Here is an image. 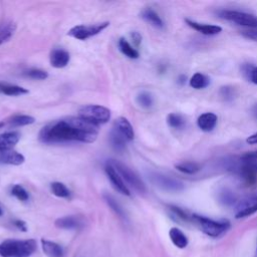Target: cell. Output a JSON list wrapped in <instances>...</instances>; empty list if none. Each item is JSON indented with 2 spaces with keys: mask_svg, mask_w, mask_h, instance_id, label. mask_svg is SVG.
I'll return each mask as SVG.
<instances>
[{
  "mask_svg": "<svg viewBox=\"0 0 257 257\" xmlns=\"http://www.w3.org/2000/svg\"><path fill=\"white\" fill-rule=\"evenodd\" d=\"M149 179L154 185H156L157 187H159L160 189H163L165 191L180 192L183 191L185 188L184 184L181 181L170 176L164 175L162 173L150 172Z\"/></svg>",
  "mask_w": 257,
  "mask_h": 257,
  "instance_id": "cell-7",
  "label": "cell"
},
{
  "mask_svg": "<svg viewBox=\"0 0 257 257\" xmlns=\"http://www.w3.org/2000/svg\"><path fill=\"white\" fill-rule=\"evenodd\" d=\"M175 167L178 171H180L181 173L188 174V175L196 174L197 172H199L200 169H201V166L194 162H184V163L176 165Z\"/></svg>",
  "mask_w": 257,
  "mask_h": 257,
  "instance_id": "cell-28",
  "label": "cell"
},
{
  "mask_svg": "<svg viewBox=\"0 0 257 257\" xmlns=\"http://www.w3.org/2000/svg\"><path fill=\"white\" fill-rule=\"evenodd\" d=\"M169 209L171 210V212L173 213V215L176 216L178 219L183 220V221H189V215L183 209L177 206H173V205H170Z\"/></svg>",
  "mask_w": 257,
  "mask_h": 257,
  "instance_id": "cell-37",
  "label": "cell"
},
{
  "mask_svg": "<svg viewBox=\"0 0 257 257\" xmlns=\"http://www.w3.org/2000/svg\"><path fill=\"white\" fill-rule=\"evenodd\" d=\"M257 212V190L248 194L235 205V218H246Z\"/></svg>",
  "mask_w": 257,
  "mask_h": 257,
  "instance_id": "cell-9",
  "label": "cell"
},
{
  "mask_svg": "<svg viewBox=\"0 0 257 257\" xmlns=\"http://www.w3.org/2000/svg\"><path fill=\"white\" fill-rule=\"evenodd\" d=\"M141 16L143 19L146 20L148 23H150L152 26L156 28H159V30H161V28L164 27V22L162 18L160 17L159 14L150 7L145 8L144 10H143L141 12Z\"/></svg>",
  "mask_w": 257,
  "mask_h": 257,
  "instance_id": "cell-19",
  "label": "cell"
},
{
  "mask_svg": "<svg viewBox=\"0 0 257 257\" xmlns=\"http://www.w3.org/2000/svg\"><path fill=\"white\" fill-rule=\"evenodd\" d=\"M50 188H51V192L56 197H60V198H68L69 195H70L69 190L66 188L65 185L63 184V183H61V182H53L51 184Z\"/></svg>",
  "mask_w": 257,
  "mask_h": 257,
  "instance_id": "cell-31",
  "label": "cell"
},
{
  "mask_svg": "<svg viewBox=\"0 0 257 257\" xmlns=\"http://www.w3.org/2000/svg\"><path fill=\"white\" fill-rule=\"evenodd\" d=\"M167 123L168 125L173 128H183L186 125V121L183 118V116L179 115V113L176 112H172V113H169L168 117H167Z\"/></svg>",
  "mask_w": 257,
  "mask_h": 257,
  "instance_id": "cell-29",
  "label": "cell"
},
{
  "mask_svg": "<svg viewBox=\"0 0 257 257\" xmlns=\"http://www.w3.org/2000/svg\"><path fill=\"white\" fill-rule=\"evenodd\" d=\"M1 215H2V210H1V208H0V216Z\"/></svg>",
  "mask_w": 257,
  "mask_h": 257,
  "instance_id": "cell-46",
  "label": "cell"
},
{
  "mask_svg": "<svg viewBox=\"0 0 257 257\" xmlns=\"http://www.w3.org/2000/svg\"><path fill=\"white\" fill-rule=\"evenodd\" d=\"M209 84H210L209 78L201 73H196L190 80V85L193 89L196 90L205 89Z\"/></svg>",
  "mask_w": 257,
  "mask_h": 257,
  "instance_id": "cell-24",
  "label": "cell"
},
{
  "mask_svg": "<svg viewBox=\"0 0 257 257\" xmlns=\"http://www.w3.org/2000/svg\"><path fill=\"white\" fill-rule=\"evenodd\" d=\"M79 118L93 125L98 126L106 124L111 119V111L103 106L90 105L81 108L79 112Z\"/></svg>",
  "mask_w": 257,
  "mask_h": 257,
  "instance_id": "cell-4",
  "label": "cell"
},
{
  "mask_svg": "<svg viewBox=\"0 0 257 257\" xmlns=\"http://www.w3.org/2000/svg\"><path fill=\"white\" fill-rule=\"evenodd\" d=\"M246 142L248 143V144H250V145H255V144H257V132L254 133L253 135L249 136V137L247 138Z\"/></svg>",
  "mask_w": 257,
  "mask_h": 257,
  "instance_id": "cell-42",
  "label": "cell"
},
{
  "mask_svg": "<svg viewBox=\"0 0 257 257\" xmlns=\"http://www.w3.org/2000/svg\"><path fill=\"white\" fill-rule=\"evenodd\" d=\"M41 246L48 257H64V250L62 246L53 241L41 239Z\"/></svg>",
  "mask_w": 257,
  "mask_h": 257,
  "instance_id": "cell-20",
  "label": "cell"
},
{
  "mask_svg": "<svg viewBox=\"0 0 257 257\" xmlns=\"http://www.w3.org/2000/svg\"><path fill=\"white\" fill-rule=\"evenodd\" d=\"M112 128H115L116 131H118L122 136H124L127 139V141H132L135 137L133 126L124 117L118 118L115 121V123H113Z\"/></svg>",
  "mask_w": 257,
  "mask_h": 257,
  "instance_id": "cell-13",
  "label": "cell"
},
{
  "mask_svg": "<svg viewBox=\"0 0 257 257\" xmlns=\"http://www.w3.org/2000/svg\"><path fill=\"white\" fill-rule=\"evenodd\" d=\"M235 90L232 87H223L220 90V96L226 102H231L235 96Z\"/></svg>",
  "mask_w": 257,
  "mask_h": 257,
  "instance_id": "cell-38",
  "label": "cell"
},
{
  "mask_svg": "<svg viewBox=\"0 0 257 257\" xmlns=\"http://www.w3.org/2000/svg\"><path fill=\"white\" fill-rule=\"evenodd\" d=\"M242 35L248 39H252L254 41H257V30H248V31H243L241 32Z\"/></svg>",
  "mask_w": 257,
  "mask_h": 257,
  "instance_id": "cell-39",
  "label": "cell"
},
{
  "mask_svg": "<svg viewBox=\"0 0 257 257\" xmlns=\"http://www.w3.org/2000/svg\"><path fill=\"white\" fill-rule=\"evenodd\" d=\"M70 56L64 49H53L49 56V62L51 66L55 68H63L66 66L69 63Z\"/></svg>",
  "mask_w": 257,
  "mask_h": 257,
  "instance_id": "cell-15",
  "label": "cell"
},
{
  "mask_svg": "<svg viewBox=\"0 0 257 257\" xmlns=\"http://www.w3.org/2000/svg\"><path fill=\"white\" fill-rule=\"evenodd\" d=\"M110 141H111V144L112 146V148L115 149L116 151H124L126 148V143L128 142L127 139L122 136L118 131H116L115 128H112V130L111 132L110 135Z\"/></svg>",
  "mask_w": 257,
  "mask_h": 257,
  "instance_id": "cell-23",
  "label": "cell"
},
{
  "mask_svg": "<svg viewBox=\"0 0 257 257\" xmlns=\"http://www.w3.org/2000/svg\"><path fill=\"white\" fill-rule=\"evenodd\" d=\"M119 48H120V50L122 51V53L125 54L126 56H128V59L136 60L140 56L139 51L136 48H134L130 44H128V40H126L125 38H121L119 40Z\"/></svg>",
  "mask_w": 257,
  "mask_h": 257,
  "instance_id": "cell-25",
  "label": "cell"
},
{
  "mask_svg": "<svg viewBox=\"0 0 257 257\" xmlns=\"http://www.w3.org/2000/svg\"><path fill=\"white\" fill-rule=\"evenodd\" d=\"M252 113H253V116L257 119V104H255L252 108Z\"/></svg>",
  "mask_w": 257,
  "mask_h": 257,
  "instance_id": "cell-43",
  "label": "cell"
},
{
  "mask_svg": "<svg viewBox=\"0 0 257 257\" xmlns=\"http://www.w3.org/2000/svg\"><path fill=\"white\" fill-rule=\"evenodd\" d=\"M169 236H170L171 241H172V243L176 247H178L180 249H184L188 246V243H189L188 238L186 235L183 233V231H181L179 229V228H177V227L171 228L170 231H169Z\"/></svg>",
  "mask_w": 257,
  "mask_h": 257,
  "instance_id": "cell-18",
  "label": "cell"
},
{
  "mask_svg": "<svg viewBox=\"0 0 257 257\" xmlns=\"http://www.w3.org/2000/svg\"><path fill=\"white\" fill-rule=\"evenodd\" d=\"M24 161H25L24 156L16 151L11 150V151L0 153V164L19 166L23 164Z\"/></svg>",
  "mask_w": 257,
  "mask_h": 257,
  "instance_id": "cell-17",
  "label": "cell"
},
{
  "mask_svg": "<svg viewBox=\"0 0 257 257\" xmlns=\"http://www.w3.org/2000/svg\"><path fill=\"white\" fill-rule=\"evenodd\" d=\"M219 199H220V201L226 206H231L234 204L236 205L238 202L235 194L228 189H224L223 191L220 192Z\"/></svg>",
  "mask_w": 257,
  "mask_h": 257,
  "instance_id": "cell-32",
  "label": "cell"
},
{
  "mask_svg": "<svg viewBox=\"0 0 257 257\" xmlns=\"http://www.w3.org/2000/svg\"><path fill=\"white\" fill-rule=\"evenodd\" d=\"M54 225L61 229H79L81 227V221L76 216H65L56 219Z\"/></svg>",
  "mask_w": 257,
  "mask_h": 257,
  "instance_id": "cell-21",
  "label": "cell"
},
{
  "mask_svg": "<svg viewBox=\"0 0 257 257\" xmlns=\"http://www.w3.org/2000/svg\"><path fill=\"white\" fill-rule=\"evenodd\" d=\"M251 173L257 175V151L242 155L239 158V166L236 174Z\"/></svg>",
  "mask_w": 257,
  "mask_h": 257,
  "instance_id": "cell-10",
  "label": "cell"
},
{
  "mask_svg": "<svg viewBox=\"0 0 257 257\" xmlns=\"http://www.w3.org/2000/svg\"><path fill=\"white\" fill-rule=\"evenodd\" d=\"M110 164L115 167V169L118 171L123 180H125L132 188H134L139 193L146 192L145 184L143 183V181L141 180V178L138 176L135 171H133L131 168H128L127 165L119 161H113Z\"/></svg>",
  "mask_w": 257,
  "mask_h": 257,
  "instance_id": "cell-6",
  "label": "cell"
},
{
  "mask_svg": "<svg viewBox=\"0 0 257 257\" xmlns=\"http://www.w3.org/2000/svg\"><path fill=\"white\" fill-rule=\"evenodd\" d=\"M97 135V126L79 117H70L51 122L45 128H42L39 133V140L46 144L71 141L91 144V143L96 142Z\"/></svg>",
  "mask_w": 257,
  "mask_h": 257,
  "instance_id": "cell-1",
  "label": "cell"
},
{
  "mask_svg": "<svg viewBox=\"0 0 257 257\" xmlns=\"http://www.w3.org/2000/svg\"><path fill=\"white\" fill-rule=\"evenodd\" d=\"M110 25V22H102L92 25H77L68 32V35L79 40H85L101 33Z\"/></svg>",
  "mask_w": 257,
  "mask_h": 257,
  "instance_id": "cell-8",
  "label": "cell"
},
{
  "mask_svg": "<svg viewBox=\"0 0 257 257\" xmlns=\"http://www.w3.org/2000/svg\"><path fill=\"white\" fill-rule=\"evenodd\" d=\"M192 220L200 227L206 235L212 238H218L226 233L231 227L230 222L228 220H213L208 217L193 214Z\"/></svg>",
  "mask_w": 257,
  "mask_h": 257,
  "instance_id": "cell-3",
  "label": "cell"
},
{
  "mask_svg": "<svg viewBox=\"0 0 257 257\" xmlns=\"http://www.w3.org/2000/svg\"><path fill=\"white\" fill-rule=\"evenodd\" d=\"M14 225H16V227H17L19 230L23 231V232H26L27 231V226H26V223L22 220H14Z\"/></svg>",
  "mask_w": 257,
  "mask_h": 257,
  "instance_id": "cell-41",
  "label": "cell"
},
{
  "mask_svg": "<svg viewBox=\"0 0 257 257\" xmlns=\"http://www.w3.org/2000/svg\"><path fill=\"white\" fill-rule=\"evenodd\" d=\"M218 14L223 19L234 22L238 25L249 27V30H257V16L253 14L236 10H221Z\"/></svg>",
  "mask_w": 257,
  "mask_h": 257,
  "instance_id": "cell-5",
  "label": "cell"
},
{
  "mask_svg": "<svg viewBox=\"0 0 257 257\" xmlns=\"http://www.w3.org/2000/svg\"><path fill=\"white\" fill-rule=\"evenodd\" d=\"M104 198H105V200H106L107 204L110 206V208H111L113 212H115L120 218H126L125 212H124L123 208L121 207V205L116 201L115 199H113V198H112V196H110V195H105Z\"/></svg>",
  "mask_w": 257,
  "mask_h": 257,
  "instance_id": "cell-34",
  "label": "cell"
},
{
  "mask_svg": "<svg viewBox=\"0 0 257 257\" xmlns=\"http://www.w3.org/2000/svg\"><path fill=\"white\" fill-rule=\"evenodd\" d=\"M186 23L192 27L193 30L199 32L200 33L205 34V35H215L222 32V27L219 25H213V24H204V23H199L190 19H185Z\"/></svg>",
  "mask_w": 257,
  "mask_h": 257,
  "instance_id": "cell-14",
  "label": "cell"
},
{
  "mask_svg": "<svg viewBox=\"0 0 257 257\" xmlns=\"http://www.w3.org/2000/svg\"><path fill=\"white\" fill-rule=\"evenodd\" d=\"M35 122V119L32 116H27V115H17L14 116L10 119L9 124L13 127H22V126H27V125H32Z\"/></svg>",
  "mask_w": 257,
  "mask_h": 257,
  "instance_id": "cell-30",
  "label": "cell"
},
{
  "mask_svg": "<svg viewBox=\"0 0 257 257\" xmlns=\"http://www.w3.org/2000/svg\"><path fill=\"white\" fill-rule=\"evenodd\" d=\"M241 71L242 75L244 76V78L257 85V66L252 64H243L241 66Z\"/></svg>",
  "mask_w": 257,
  "mask_h": 257,
  "instance_id": "cell-26",
  "label": "cell"
},
{
  "mask_svg": "<svg viewBox=\"0 0 257 257\" xmlns=\"http://www.w3.org/2000/svg\"><path fill=\"white\" fill-rule=\"evenodd\" d=\"M105 171L113 188H115L119 193L125 196H131L130 190H128V186L125 184L123 178L121 177L118 171L115 169V167L112 166L110 163H108L105 167Z\"/></svg>",
  "mask_w": 257,
  "mask_h": 257,
  "instance_id": "cell-11",
  "label": "cell"
},
{
  "mask_svg": "<svg viewBox=\"0 0 257 257\" xmlns=\"http://www.w3.org/2000/svg\"><path fill=\"white\" fill-rule=\"evenodd\" d=\"M20 140V135L17 132H7L0 135V153L11 151Z\"/></svg>",
  "mask_w": 257,
  "mask_h": 257,
  "instance_id": "cell-12",
  "label": "cell"
},
{
  "mask_svg": "<svg viewBox=\"0 0 257 257\" xmlns=\"http://www.w3.org/2000/svg\"><path fill=\"white\" fill-rule=\"evenodd\" d=\"M37 249L34 239H7L0 243L1 257H31Z\"/></svg>",
  "mask_w": 257,
  "mask_h": 257,
  "instance_id": "cell-2",
  "label": "cell"
},
{
  "mask_svg": "<svg viewBox=\"0 0 257 257\" xmlns=\"http://www.w3.org/2000/svg\"><path fill=\"white\" fill-rule=\"evenodd\" d=\"M185 80H186V77H185V76H181V77L179 78V82H180L181 84H183V83L185 82Z\"/></svg>",
  "mask_w": 257,
  "mask_h": 257,
  "instance_id": "cell-44",
  "label": "cell"
},
{
  "mask_svg": "<svg viewBox=\"0 0 257 257\" xmlns=\"http://www.w3.org/2000/svg\"><path fill=\"white\" fill-rule=\"evenodd\" d=\"M25 76L32 79V80H44L48 78V74L47 73L46 70L38 69V68L30 69L28 71H26Z\"/></svg>",
  "mask_w": 257,
  "mask_h": 257,
  "instance_id": "cell-35",
  "label": "cell"
},
{
  "mask_svg": "<svg viewBox=\"0 0 257 257\" xmlns=\"http://www.w3.org/2000/svg\"><path fill=\"white\" fill-rule=\"evenodd\" d=\"M16 32V24L11 21L0 24V46L7 42Z\"/></svg>",
  "mask_w": 257,
  "mask_h": 257,
  "instance_id": "cell-22",
  "label": "cell"
},
{
  "mask_svg": "<svg viewBox=\"0 0 257 257\" xmlns=\"http://www.w3.org/2000/svg\"><path fill=\"white\" fill-rule=\"evenodd\" d=\"M137 103L144 109H149L154 104V98L148 92H142L137 96Z\"/></svg>",
  "mask_w": 257,
  "mask_h": 257,
  "instance_id": "cell-33",
  "label": "cell"
},
{
  "mask_svg": "<svg viewBox=\"0 0 257 257\" xmlns=\"http://www.w3.org/2000/svg\"><path fill=\"white\" fill-rule=\"evenodd\" d=\"M256 255H257V249H256Z\"/></svg>",
  "mask_w": 257,
  "mask_h": 257,
  "instance_id": "cell-47",
  "label": "cell"
},
{
  "mask_svg": "<svg viewBox=\"0 0 257 257\" xmlns=\"http://www.w3.org/2000/svg\"><path fill=\"white\" fill-rule=\"evenodd\" d=\"M0 93H2L6 96H21L28 93V91L22 87H18V85H11V84H3L0 83Z\"/></svg>",
  "mask_w": 257,
  "mask_h": 257,
  "instance_id": "cell-27",
  "label": "cell"
},
{
  "mask_svg": "<svg viewBox=\"0 0 257 257\" xmlns=\"http://www.w3.org/2000/svg\"><path fill=\"white\" fill-rule=\"evenodd\" d=\"M131 37L133 39V42H134V45L138 48L140 45H141V42H142V36L139 32H134L131 33Z\"/></svg>",
  "mask_w": 257,
  "mask_h": 257,
  "instance_id": "cell-40",
  "label": "cell"
},
{
  "mask_svg": "<svg viewBox=\"0 0 257 257\" xmlns=\"http://www.w3.org/2000/svg\"><path fill=\"white\" fill-rule=\"evenodd\" d=\"M11 194L23 202L27 201L28 198H30V195H28L27 191L21 186V185H14L11 190Z\"/></svg>",
  "mask_w": 257,
  "mask_h": 257,
  "instance_id": "cell-36",
  "label": "cell"
},
{
  "mask_svg": "<svg viewBox=\"0 0 257 257\" xmlns=\"http://www.w3.org/2000/svg\"><path fill=\"white\" fill-rule=\"evenodd\" d=\"M4 126V123L3 122H0V128H2Z\"/></svg>",
  "mask_w": 257,
  "mask_h": 257,
  "instance_id": "cell-45",
  "label": "cell"
},
{
  "mask_svg": "<svg viewBox=\"0 0 257 257\" xmlns=\"http://www.w3.org/2000/svg\"><path fill=\"white\" fill-rule=\"evenodd\" d=\"M218 118L213 112L202 113L197 120V125L199 128H201L203 132H211L217 125Z\"/></svg>",
  "mask_w": 257,
  "mask_h": 257,
  "instance_id": "cell-16",
  "label": "cell"
}]
</instances>
